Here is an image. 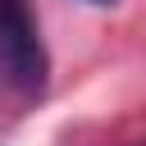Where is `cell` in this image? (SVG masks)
<instances>
[{"mask_svg": "<svg viewBox=\"0 0 146 146\" xmlns=\"http://www.w3.org/2000/svg\"><path fill=\"white\" fill-rule=\"evenodd\" d=\"M137 146H146V141H137Z\"/></svg>", "mask_w": 146, "mask_h": 146, "instance_id": "obj_3", "label": "cell"}, {"mask_svg": "<svg viewBox=\"0 0 146 146\" xmlns=\"http://www.w3.org/2000/svg\"><path fill=\"white\" fill-rule=\"evenodd\" d=\"M0 64H5V82L18 96H41L46 91V46L36 32V18L27 14V0H5V18H0Z\"/></svg>", "mask_w": 146, "mask_h": 146, "instance_id": "obj_1", "label": "cell"}, {"mask_svg": "<svg viewBox=\"0 0 146 146\" xmlns=\"http://www.w3.org/2000/svg\"><path fill=\"white\" fill-rule=\"evenodd\" d=\"M87 5H119V0H87Z\"/></svg>", "mask_w": 146, "mask_h": 146, "instance_id": "obj_2", "label": "cell"}]
</instances>
